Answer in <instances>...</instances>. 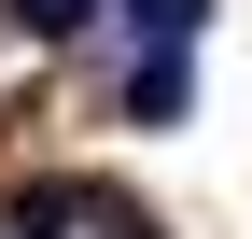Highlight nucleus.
Returning <instances> with one entry per match:
<instances>
[{
    "mask_svg": "<svg viewBox=\"0 0 252 239\" xmlns=\"http://www.w3.org/2000/svg\"><path fill=\"white\" fill-rule=\"evenodd\" d=\"M182 99H196V84H182V42H154L140 84H126V127H182Z\"/></svg>",
    "mask_w": 252,
    "mask_h": 239,
    "instance_id": "1",
    "label": "nucleus"
},
{
    "mask_svg": "<svg viewBox=\"0 0 252 239\" xmlns=\"http://www.w3.org/2000/svg\"><path fill=\"white\" fill-rule=\"evenodd\" d=\"M14 239H70V197H28V211H14Z\"/></svg>",
    "mask_w": 252,
    "mask_h": 239,
    "instance_id": "3",
    "label": "nucleus"
},
{
    "mask_svg": "<svg viewBox=\"0 0 252 239\" xmlns=\"http://www.w3.org/2000/svg\"><path fill=\"white\" fill-rule=\"evenodd\" d=\"M14 28L28 42H70V28H98V0H14Z\"/></svg>",
    "mask_w": 252,
    "mask_h": 239,
    "instance_id": "2",
    "label": "nucleus"
}]
</instances>
